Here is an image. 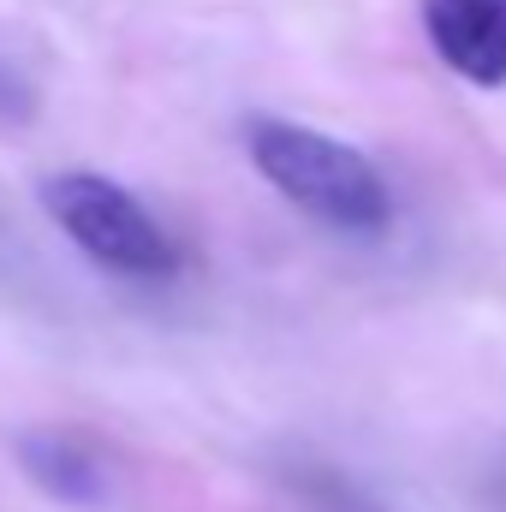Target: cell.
<instances>
[{"label":"cell","instance_id":"cell-1","mask_svg":"<svg viewBox=\"0 0 506 512\" xmlns=\"http://www.w3.org/2000/svg\"><path fill=\"white\" fill-rule=\"evenodd\" d=\"M245 149H251L256 173L286 203H298L304 215H316L322 227L381 233L393 221V197H387V179L376 173V161L364 149L328 137V131L256 114V120H245Z\"/></svg>","mask_w":506,"mask_h":512},{"label":"cell","instance_id":"cell-2","mask_svg":"<svg viewBox=\"0 0 506 512\" xmlns=\"http://www.w3.org/2000/svg\"><path fill=\"white\" fill-rule=\"evenodd\" d=\"M42 209L78 251L96 256L114 274L161 280V274L179 268V251L161 233V221L108 173H54V179H42Z\"/></svg>","mask_w":506,"mask_h":512},{"label":"cell","instance_id":"cell-3","mask_svg":"<svg viewBox=\"0 0 506 512\" xmlns=\"http://www.w3.org/2000/svg\"><path fill=\"white\" fill-rule=\"evenodd\" d=\"M423 36L465 84H506V0H423Z\"/></svg>","mask_w":506,"mask_h":512},{"label":"cell","instance_id":"cell-4","mask_svg":"<svg viewBox=\"0 0 506 512\" xmlns=\"http://www.w3.org/2000/svg\"><path fill=\"white\" fill-rule=\"evenodd\" d=\"M18 459H24L30 483L48 489L60 507H102V501H108L102 465H96L78 441H66V435H24V441H18Z\"/></svg>","mask_w":506,"mask_h":512}]
</instances>
